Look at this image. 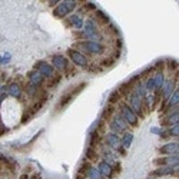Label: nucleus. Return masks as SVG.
I'll list each match as a JSON object with an SVG mask.
<instances>
[{
	"instance_id": "obj_1",
	"label": "nucleus",
	"mask_w": 179,
	"mask_h": 179,
	"mask_svg": "<svg viewBox=\"0 0 179 179\" xmlns=\"http://www.w3.org/2000/svg\"><path fill=\"white\" fill-rule=\"evenodd\" d=\"M69 55H70L72 57L75 56V59H76L75 62H76V63H79V65H83V66H85V65H86V59H83V57L80 56L79 53H76V52H72V50H70V52H69Z\"/></svg>"
},
{
	"instance_id": "obj_2",
	"label": "nucleus",
	"mask_w": 179,
	"mask_h": 179,
	"mask_svg": "<svg viewBox=\"0 0 179 179\" xmlns=\"http://www.w3.org/2000/svg\"><path fill=\"white\" fill-rule=\"evenodd\" d=\"M165 151H178V145H175V143H172V145L163 146V148H160V149H159V152H160V153H165Z\"/></svg>"
},
{
	"instance_id": "obj_3",
	"label": "nucleus",
	"mask_w": 179,
	"mask_h": 179,
	"mask_svg": "<svg viewBox=\"0 0 179 179\" xmlns=\"http://www.w3.org/2000/svg\"><path fill=\"white\" fill-rule=\"evenodd\" d=\"M112 112H113V106H106L105 108V110H103V119H109V116L112 115Z\"/></svg>"
},
{
	"instance_id": "obj_4",
	"label": "nucleus",
	"mask_w": 179,
	"mask_h": 179,
	"mask_svg": "<svg viewBox=\"0 0 179 179\" xmlns=\"http://www.w3.org/2000/svg\"><path fill=\"white\" fill-rule=\"evenodd\" d=\"M86 155H88V158H90V159H98V155H96V153H93V149H92V148H89V149H88V153H86Z\"/></svg>"
},
{
	"instance_id": "obj_5",
	"label": "nucleus",
	"mask_w": 179,
	"mask_h": 179,
	"mask_svg": "<svg viewBox=\"0 0 179 179\" xmlns=\"http://www.w3.org/2000/svg\"><path fill=\"white\" fill-rule=\"evenodd\" d=\"M98 139H99V135H98V132H96V133L92 135V142H90V143H92V145H98V143H99Z\"/></svg>"
},
{
	"instance_id": "obj_6",
	"label": "nucleus",
	"mask_w": 179,
	"mask_h": 179,
	"mask_svg": "<svg viewBox=\"0 0 179 179\" xmlns=\"http://www.w3.org/2000/svg\"><path fill=\"white\" fill-rule=\"evenodd\" d=\"M62 79V76H56L55 79L52 80V83H50V88H56L57 86V83H59V80Z\"/></svg>"
},
{
	"instance_id": "obj_7",
	"label": "nucleus",
	"mask_w": 179,
	"mask_h": 179,
	"mask_svg": "<svg viewBox=\"0 0 179 179\" xmlns=\"http://www.w3.org/2000/svg\"><path fill=\"white\" fill-rule=\"evenodd\" d=\"M155 163L156 165H166V163H168V159H156Z\"/></svg>"
},
{
	"instance_id": "obj_8",
	"label": "nucleus",
	"mask_w": 179,
	"mask_h": 179,
	"mask_svg": "<svg viewBox=\"0 0 179 179\" xmlns=\"http://www.w3.org/2000/svg\"><path fill=\"white\" fill-rule=\"evenodd\" d=\"M118 95H119V93H112V96H110V99H109V102H110V103H113V102H116V99H118Z\"/></svg>"
},
{
	"instance_id": "obj_9",
	"label": "nucleus",
	"mask_w": 179,
	"mask_h": 179,
	"mask_svg": "<svg viewBox=\"0 0 179 179\" xmlns=\"http://www.w3.org/2000/svg\"><path fill=\"white\" fill-rule=\"evenodd\" d=\"M89 168H90V166H89V163H88V162H86V165H85V163H83V165L80 166L79 172H83V170H88V169H89Z\"/></svg>"
},
{
	"instance_id": "obj_10",
	"label": "nucleus",
	"mask_w": 179,
	"mask_h": 179,
	"mask_svg": "<svg viewBox=\"0 0 179 179\" xmlns=\"http://www.w3.org/2000/svg\"><path fill=\"white\" fill-rule=\"evenodd\" d=\"M109 62H103V65L105 66H112L113 65V59H108Z\"/></svg>"
},
{
	"instance_id": "obj_11",
	"label": "nucleus",
	"mask_w": 179,
	"mask_h": 179,
	"mask_svg": "<svg viewBox=\"0 0 179 179\" xmlns=\"http://www.w3.org/2000/svg\"><path fill=\"white\" fill-rule=\"evenodd\" d=\"M30 179H42V178H40V175L39 174H33V176H32Z\"/></svg>"
},
{
	"instance_id": "obj_12",
	"label": "nucleus",
	"mask_w": 179,
	"mask_h": 179,
	"mask_svg": "<svg viewBox=\"0 0 179 179\" xmlns=\"http://www.w3.org/2000/svg\"><path fill=\"white\" fill-rule=\"evenodd\" d=\"M20 179H29V176H27V175H26V174H23V175H22V176H20Z\"/></svg>"
},
{
	"instance_id": "obj_13",
	"label": "nucleus",
	"mask_w": 179,
	"mask_h": 179,
	"mask_svg": "<svg viewBox=\"0 0 179 179\" xmlns=\"http://www.w3.org/2000/svg\"><path fill=\"white\" fill-rule=\"evenodd\" d=\"M57 2H49V6H55Z\"/></svg>"
}]
</instances>
